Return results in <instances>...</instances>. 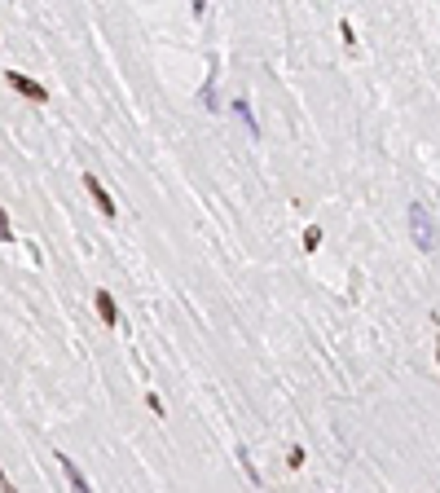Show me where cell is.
<instances>
[{
  "label": "cell",
  "mask_w": 440,
  "mask_h": 493,
  "mask_svg": "<svg viewBox=\"0 0 440 493\" xmlns=\"http://www.w3.org/2000/svg\"><path fill=\"white\" fill-rule=\"evenodd\" d=\"M409 233H414V247L419 251H436V220L423 203H409Z\"/></svg>",
  "instance_id": "obj_1"
},
{
  "label": "cell",
  "mask_w": 440,
  "mask_h": 493,
  "mask_svg": "<svg viewBox=\"0 0 440 493\" xmlns=\"http://www.w3.org/2000/svg\"><path fill=\"white\" fill-rule=\"evenodd\" d=\"M84 190L93 194V203L101 207V216H106V220H115L119 212H115V198L106 194V185H101V176H93V172H84Z\"/></svg>",
  "instance_id": "obj_2"
},
{
  "label": "cell",
  "mask_w": 440,
  "mask_h": 493,
  "mask_svg": "<svg viewBox=\"0 0 440 493\" xmlns=\"http://www.w3.org/2000/svg\"><path fill=\"white\" fill-rule=\"evenodd\" d=\"M5 80H9V88H18L22 97H31V101H48L44 84H40V80H31V75H22V71H5Z\"/></svg>",
  "instance_id": "obj_3"
},
{
  "label": "cell",
  "mask_w": 440,
  "mask_h": 493,
  "mask_svg": "<svg viewBox=\"0 0 440 493\" xmlns=\"http://www.w3.org/2000/svg\"><path fill=\"white\" fill-rule=\"evenodd\" d=\"M58 462H62V476H66V484H71L75 493H93V484H88V476L80 472V462H75L71 454H58Z\"/></svg>",
  "instance_id": "obj_4"
},
{
  "label": "cell",
  "mask_w": 440,
  "mask_h": 493,
  "mask_svg": "<svg viewBox=\"0 0 440 493\" xmlns=\"http://www.w3.org/2000/svg\"><path fill=\"white\" fill-rule=\"evenodd\" d=\"M97 313H101V322H106V326H119V304H115V295H111L106 287L97 291Z\"/></svg>",
  "instance_id": "obj_5"
},
{
  "label": "cell",
  "mask_w": 440,
  "mask_h": 493,
  "mask_svg": "<svg viewBox=\"0 0 440 493\" xmlns=\"http://www.w3.org/2000/svg\"><path fill=\"white\" fill-rule=\"evenodd\" d=\"M234 115L247 123V133H251V137H260V123H255V115H251V106H247V101H234Z\"/></svg>",
  "instance_id": "obj_6"
},
{
  "label": "cell",
  "mask_w": 440,
  "mask_h": 493,
  "mask_svg": "<svg viewBox=\"0 0 440 493\" xmlns=\"http://www.w3.org/2000/svg\"><path fill=\"white\" fill-rule=\"evenodd\" d=\"M203 106H207V111H220V93H216V75H212V80H207V84H203Z\"/></svg>",
  "instance_id": "obj_7"
},
{
  "label": "cell",
  "mask_w": 440,
  "mask_h": 493,
  "mask_svg": "<svg viewBox=\"0 0 440 493\" xmlns=\"http://www.w3.org/2000/svg\"><path fill=\"white\" fill-rule=\"evenodd\" d=\"M317 247H322V229L308 225V229H304V251H317Z\"/></svg>",
  "instance_id": "obj_8"
},
{
  "label": "cell",
  "mask_w": 440,
  "mask_h": 493,
  "mask_svg": "<svg viewBox=\"0 0 440 493\" xmlns=\"http://www.w3.org/2000/svg\"><path fill=\"white\" fill-rule=\"evenodd\" d=\"M0 243H14V225L5 216V207H0Z\"/></svg>",
  "instance_id": "obj_9"
},
{
  "label": "cell",
  "mask_w": 440,
  "mask_h": 493,
  "mask_svg": "<svg viewBox=\"0 0 440 493\" xmlns=\"http://www.w3.org/2000/svg\"><path fill=\"white\" fill-rule=\"evenodd\" d=\"M287 467H291V472H300V467H304V449H300V445H291V454H287Z\"/></svg>",
  "instance_id": "obj_10"
},
{
  "label": "cell",
  "mask_w": 440,
  "mask_h": 493,
  "mask_svg": "<svg viewBox=\"0 0 440 493\" xmlns=\"http://www.w3.org/2000/svg\"><path fill=\"white\" fill-rule=\"evenodd\" d=\"M145 405H150L154 414H159V419H163V414H168V410H163V397H159V392H145Z\"/></svg>",
  "instance_id": "obj_11"
},
{
  "label": "cell",
  "mask_w": 440,
  "mask_h": 493,
  "mask_svg": "<svg viewBox=\"0 0 440 493\" xmlns=\"http://www.w3.org/2000/svg\"><path fill=\"white\" fill-rule=\"evenodd\" d=\"M0 493H18V484H14V480L5 476V467H0Z\"/></svg>",
  "instance_id": "obj_12"
},
{
  "label": "cell",
  "mask_w": 440,
  "mask_h": 493,
  "mask_svg": "<svg viewBox=\"0 0 440 493\" xmlns=\"http://www.w3.org/2000/svg\"><path fill=\"white\" fill-rule=\"evenodd\" d=\"M436 357H440V340H436Z\"/></svg>",
  "instance_id": "obj_13"
}]
</instances>
